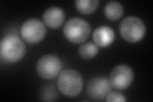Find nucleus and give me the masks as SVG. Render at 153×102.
Returning <instances> with one entry per match:
<instances>
[{"label":"nucleus","instance_id":"nucleus-1","mask_svg":"<svg viewBox=\"0 0 153 102\" xmlns=\"http://www.w3.org/2000/svg\"><path fill=\"white\" fill-rule=\"evenodd\" d=\"M57 88L65 96L74 97L79 95L83 87V79L80 73L73 69L61 71L57 82Z\"/></svg>","mask_w":153,"mask_h":102},{"label":"nucleus","instance_id":"nucleus-2","mask_svg":"<svg viewBox=\"0 0 153 102\" xmlns=\"http://www.w3.org/2000/svg\"><path fill=\"white\" fill-rule=\"evenodd\" d=\"M26 51V45L20 38L8 35L3 37L0 43L1 59L8 63H16L21 60Z\"/></svg>","mask_w":153,"mask_h":102},{"label":"nucleus","instance_id":"nucleus-3","mask_svg":"<svg viewBox=\"0 0 153 102\" xmlns=\"http://www.w3.org/2000/svg\"><path fill=\"white\" fill-rule=\"evenodd\" d=\"M91 33L89 24L80 18H71L66 22L63 34L67 40L74 43L84 42Z\"/></svg>","mask_w":153,"mask_h":102},{"label":"nucleus","instance_id":"nucleus-4","mask_svg":"<svg viewBox=\"0 0 153 102\" xmlns=\"http://www.w3.org/2000/svg\"><path fill=\"white\" fill-rule=\"evenodd\" d=\"M146 31L144 22L135 16H129L124 19L119 26L121 36L131 43H136L142 40Z\"/></svg>","mask_w":153,"mask_h":102},{"label":"nucleus","instance_id":"nucleus-5","mask_svg":"<svg viewBox=\"0 0 153 102\" xmlns=\"http://www.w3.org/2000/svg\"><path fill=\"white\" fill-rule=\"evenodd\" d=\"M62 68V63L57 56L47 54L43 56L36 63V71L42 78L53 79L59 75Z\"/></svg>","mask_w":153,"mask_h":102},{"label":"nucleus","instance_id":"nucleus-6","mask_svg":"<svg viewBox=\"0 0 153 102\" xmlns=\"http://www.w3.org/2000/svg\"><path fill=\"white\" fill-rule=\"evenodd\" d=\"M47 30L45 24L38 19H30L26 21L21 26L22 38L29 43H37L43 40Z\"/></svg>","mask_w":153,"mask_h":102},{"label":"nucleus","instance_id":"nucleus-7","mask_svg":"<svg viewBox=\"0 0 153 102\" xmlns=\"http://www.w3.org/2000/svg\"><path fill=\"white\" fill-rule=\"evenodd\" d=\"M134 78V72L127 65H119L116 66L111 73L109 82L113 88L124 90L130 86Z\"/></svg>","mask_w":153,"mask_h":102},{"label":"nucleus","instance_id":"nucleus-8","mask_svg":"<svg viewBox=\"0 0 153 102\" xmlns=\"http://www.w3.org/2000/svg\"><path fill=\"white\" fill-rule=\"evenodd\" d=\"M109 80L105 77L98 76L90 79L87 86V93L94 101H103L111 91Z\"/></svg>","mask_w":153,"mask_h":102},{"label":"nucleus","instance_id":"nucleus-9","mask_svg":"<svg viewBox=\"0 0 153 102\" xmlns=\"http://www.w3.org/2000/svg\"><path fill=\"white\" fill-rule=\"evenodd\" d=\"M115 33L111 28L101 26L95 29L93 34V40L97 46L108 47L114 42Z\"/></svg>","mask_w":153,"mask_h":102},{"label":"nucleus","instance_id":"nucleus-10","mask_svg":"<svg viewBox=\"0 0 153 102\" xmlns=\"http://www.w3.org/2000/svg\"><path fill=\"white\" fill-rule=\"evenodd\" d=\"M43 18L47 26L51 28H57L63 24L65 19V14L62 8L57 7H51L44 12Z\"/></svg>","mask_w":153,"mask_h":102},{"label":"nucleus","instance_id":"nucleus-11","mask_svg":"<svg viewBox=\"0 0 153 102\" xmlns=\"http://www.w3.org/2000/svg\"><path fill=\"white\" fill-rule=\"evenodd\" d=\"M105 15L107 19L111 21H116L120 19L124 13L122 4L116 1H108L104 8Z\"/></svg>","mask_w":153,"mask_h":102},{"label":"nucleus","instance_id":"nucleus-12","mask_svg":"<svg viewBox=\"0 0 153 102\" xmlns=\"http://www.w3.org/2000/svg\"><path fill=\"white\" fill-rule=\"evenodd\" d=\"M100 1L98 0H76L75 1L77 10L83 14H89L95 11Z\"/></svg>","mask_w":153,"mask_h":102},{"label":"nucleus","instance_id":"nucleus-13","mask_svg":"<svg viewBox=\"0 0 153 102\" xmlns=\"http://www.w3.org/2000/svg\"><path fill=\"white\" fill-rule=\"evenodd\" d=\"M98 50V47L94 43L87 42L79 47V53L84 59L90 60L97 55Z\"/></svg>","mask_w":153,"mask_h":102},{"label":"nucleus","instance_id":"nucleus-14","mask_svg":"<svg viewBox=\"0 0 153 102\" xmlns=\"http://www.w3.org/2000/svg\"><path fill=\"white\" fill-rule=\"evenodd\" d=\"M57 97V91L53 85H46L41 91L40 98L43 101H53Z\"/></svg>","mask_w":153,"mask_h":102},{"label":"nucleus","instance_id":"nucleus-15","mask_svg":"<svg viewBox=\"0 0 153 102\" xmlns=\"http://www.w3.org/2000/svg\"><path fill=\"white\" fill-rule=\"evenodd\" d=\"M107 101H126V99L123 95L118 92H110L106 97Z\"/></svg>","mask_w":153,"mask_h":102}]
</instances>
